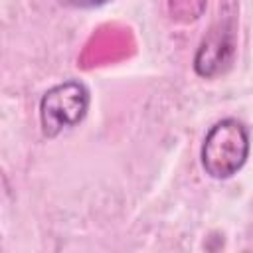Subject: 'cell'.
<instances>
[{
    "label": "cell",
    "instance_id": "obj_1",
    "mask_svg": "<svg viewBox=\"0 0 253 253\" xmlns=\"http://www.w3.org/2000/svg\"><path fill=\"white\" fill-rule=\"evenodd\" d=\"M249 150L251 140L247 126L233 117H225L213 123L206 132L200 150V162L210 178L229 180L245 166Z\"/></svg>",
    "mask_w": 253,
    "mask_h": 253
},
{
    "label": "cell",
    "instance_id": "obj_2",
    "mask_svg": "<svg viewBox=\"0 0 253 253\" xmlns=\"http://www.w3.org/2000/svg\"><path fill=\"white\" fill-rule=\"evenodd\" d=\"M237 26L239 2L219 0L215 20L202 38L194 55L196 75L204 79H215L229 71L237 53Z\"/></svg>",
    "mask_w": 253,
    "mask_h": 253
},
{
    "label": "cell",
    "instance_id": "obj_3",
    "mask_svg": "<svg viewBox=\"0 0 253 253\" xmlns=\"http://www.w3.org/2000/svg\"><path fill=\"white\" fill-rule=\"evenodd\" d=\"M91 95L83 81L67 79L49 87L40 99V125L45 138L77 126L89 111Z\"/></svg>",
    "mask_w": 253,
    "mask_h": 253
},
{
    "label": "cell",
    "instance_id": "obj_4",
    "mask_svg": "<svg viewBox=\"0 0 253 253\" xmlns=\"http://www.w3.org/2000/svg\"><path fill=\"white\" fill-rule=\"evenodd\" d=\"M168 16L176 24H194L206 12L208 0H166Z\"/></svg>",
    "mask_w": 253,
    "mask_h": 253
},
{
    "label": "cell",
    "instance_id": "obj_5",
    "mask_svg": "<svg viewBox=\"0 0 253 253\" xmlns=\"http://www.w3.org/2000/svg\"><path fill=\"white\" fill-rule=\"evenodd\" d=\"M93 4H97V6H101V4H107V2H111V0H91Z\"/></svg>",
    "mask_w": 253,
    "mask_h": 253
}]
</instances>
